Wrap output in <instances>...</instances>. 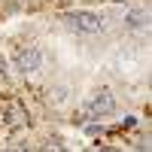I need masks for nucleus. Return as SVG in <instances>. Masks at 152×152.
<instances>
[{
  "label": "nucleus",
  "instance_id": "f257e3e1",
  "mask_svg": "<svg viewBox=\"0 0 152 152\" xmlns=\"http://www.w3.org/2000/svg\"><path fill=\"white\" fill-rule=\"evenodd\" d=\"M64 24L73 28L76 34H100L104 31V18L94 15V12H70V15H64Z\"/></svg>",
  "mask_w": 152,
  "mask_h": 152
},
{
  "label": "nucleus",
  "instance_id": "f03ea898",
  "mask_svg": "<svg viewBox=\"0 0 152 152\" xmlns=\"http://www.w3.org/2000/svg\"><path fill=\"white\" fill-rule=\"evenodd\" d=\"M3 119L12 131H24L31 125V116L24 113V107L18 104V100H6V107H3Z\"/></svg>",
  "mask_w": 152,
  "mask_h": 152
},
{
  "label": "nucleus",
  "instance_id": "7ed1b4c3",
  "mask_svg": "<svg viewBox=\"0 0 152 152\" xmlns=\"http://www.w3.org/2000/svg\"><path fill=\"white\" fill-rule=\"evenodd\" d=\"M15 64H18V70L21 73H37V70H40L43 67V52H40V49H21V52L15 55Z\"/></svg>",
  "mask_w": 152,
  "mask_h": 152
},
{
  "label": "nucleus",
  "instance_id": "20e7f679",
  "mask_svg": "<svg viewBox=\"0 0 152 152\" xmlns=\"http://www.w3.org/2000/svg\"><path fill=\"white\" fill-rule=\"evenodd\" d=\"M116 110V97H113L110 91H97L94 97H91V104H88V113H91V116H110V113Z\"/></svg>",
  "mask_w": 152,
  "mask_h": 152
},
{
  "label": "nucleus",
  "instance_id": "39448f33",
  "mask_svg": "<svg viewBox=\"0 0 152 152\" xmlns=\"http://www.w3.org/2000/svg\"><path fill=\"white\" fill-rule=\"evenodd\" d=\"M128 24H131V28H137V31H146V24H149V12H146L143 6L131 9V12H128Z\"/></svg>",
  "mask_w": 152,
  "mask_h": 152
},
{
  "label": "nucleus",
  "instance_id": "423d86ee",
  "mask_svg": "<svg viewBox=\"0 0 152 152\" xmlns=\"http://www.w3.org/2000/svg\"><path fill=\"white\" fill-rule=\"evenodd\" d=\"M64 97H67V91H64V88H52V91L46 94V100H49V104H52V107H58V104H61V100H64Z\"/></svg>",
  "mask_w": 152,
  "mask_h": 152
},
{
  "label": "nucleus",
  "instance_id": "0eeeda50",
  "mask_svg": "<svg viewBox=\"0 0 152 152\" xmlns=\"http://www.w3.org/2000/svg\"><path fill=\"white\" fill-rule=\"evenodd\" d=\"M46 152H67V149H64V143H49Z\"/></svg>",
  "mask_w": 152,
  "mask_h": 152
},
{
  "label": "nucleus",
  "instance_id": "6e6552de",
  "mask_svg": "<svg viewBox=\"0 0 152 152\" xmlns=\"http://www.w3.org/2000/svg\"><path fill=\"white\" fill-rule=\"evenodd\" d=\"M97 152H119V149H116V146H100Z\"/></svg>",
  "mask_w": 152,
  "mask_h": 152
},
{
  "label": "nucleus",
  "instance_id": "1a4fd4ad",
  "mask_svg": "<svg viewBox=\"0 0 152 152\" xmlns=\"http://www.w3.org/2000/svg\"><path fill=\"white\" fill-rule=\"evenodd\" d=\"M3 73H6V61L0 58V76H3Z\"/></svg>",
  "mask_w": 152,
  "mask_h": 152
},
{
  "label": "nucleus",
  "instance_id": "9d476101",
  "mask_svg": "<svg viewBox=\"0 0 152 152\" xmlns=\"http://www.w3.org/2000/svg\"><path fill=\"white\" fill-rule=\"evenodd\" d=\"M21 3H31V0H21Z\"/></svg>",
  "mask_w": 152,
  "mask_h": 152
}]
</instances>
